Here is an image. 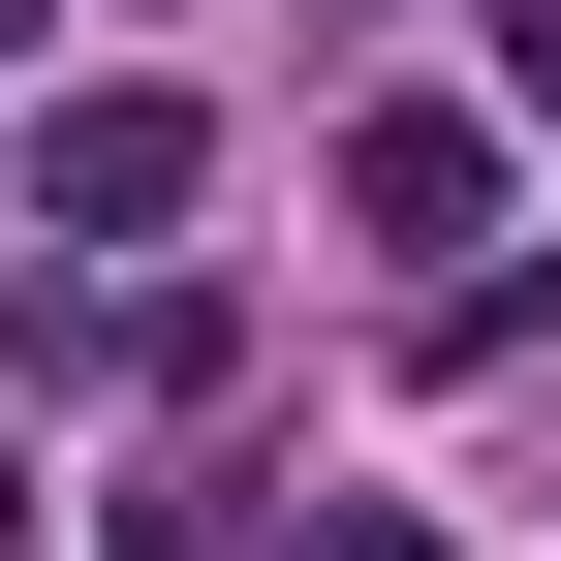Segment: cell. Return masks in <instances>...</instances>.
I'll return each instance as SVG.
<instances>
[{"label": "cell", "instance_id": "cell-1", "mask_svg": "<svg viewBox=\"0 0 561 561\" xmlns=\"http://www.w3.org/2000/svg\"><path fill=\"white\" fill-rule=\"evenodd\" d=\"M343 219H375V250H468V219H500V125H468V94H375V125H343Z\"/></svg>", "mask_w": 561, "mask_h": 561}, {"label": "cell", "instance_id": "cell-2", "mask_svg": "<svg viewBox=\"0 0 561 561\" xmlns=\"http://www.w3.org/2000/svg\"><path fill=\"white\" fill-rule=\"evenodd\" d=\"M32 219L157 250V219H187V94H62V125H32Z\"/></svg>", "mask_w": 561, "mask_h": 561}, {"label": "cell", "instance_id": "cell-3", "mask_svg": "<svg viewBox=\"0 0 561 561\" xmlns=\"http://www.w3.org/2000/svg\"><path fill=\"white\" fill-rule=\"evenodd\" d=\"M500 125H561V0H500Z\"/></svg>", "mask_w": 561, "mask_h": 561}, {"label": "cell", "instance_id": "cell-4", "mask_svg": "<svg viewBox=\"0 0 561 561\" xmlns=\"http://www.w3.org/2000/svg\"><path fill=\"white\" fill-rule=\"evenodd\" d=\"M280 561H437V530H405V500H312V530H280Z\"/></svg>", "mask_w": 561, "mask_h": 561}, {"label": "cell", "instance_id": "cell-5", "mask_svg": "<svg viewBox=\"0 0 561 561\" xmlns=\"http://www.w3.org/2000/svg\"><path fill=\"white\" fill-rule=\"evenodd\" d=\"M0 32H32V0H0Z\"/></svg>", "mask_w": 561, "mask_h": 561}]
</instances>
